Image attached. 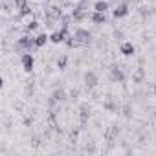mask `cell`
Wrapping results in <instances>:
<instances>
[{"label": "cell", "instance_id": "obj_8", "mask_svg": "<svg viewBox=\"0 0 156 156\" xmlns=\"http://www.w3.org/2000/svg\"><path fill=\"white\" fill-rule=\"evenodd\" d=\"M50 41H51L53 44H59V42H64L66 39H64V33H62L61 30H55V31L50 35Z\"/></svg>", "mask_w": 156, "mask_h": 156}, {"label": "cell", "instance_id": "obj_9", "mask_svg": "<svg viewBox=\"0 0 156 156\" xmlns=\"http://www.w3.org/2000/svg\"><path fill=\"white\" fill-rule=\"evenodd\" d=\"M48 41H50V35H48V33H41V35L35 37V46H37V48H42V46H46Z\"/></svg>", "mask_w": 156, "mask_h": 156}, {"label": "cell", "instance_id": "obj_10", "mask_svg": "<svg viewBox=\"0 0 156 156\" xmlns=\"http://www.w3.org/2000/svg\"><path fill=\"white\" fill-rule=\"evenodd\" d=\"M119 51H121L123 55H132V53H134V44H132V42H123V44L119 46Z\"/></svg>", "mask_w": 156, "mask_h": 156}, {"label": "cell", "instance_id": "obj_5", "mask_svg": "<svg viewBox=\"0 0 156 156\" xmlns=\"http://www.w3.org/2000/svg\"><path fill=\"white\" fill-rule=\"evenodd\" d=\"M110 75H112V79L118 81V83H123L125 81V73H123V70L118 64H112L110 66Z\"/></svg>", "mask_w": 156, "mask_h": 156}, {"label": "cell", "instance_id": "obj_13", "mask_svg": "<svg viewBox=\"0 0 156 156\" xmlns=\"http://www.w3.org/2000/svg\"><path fill=\"white\" fill-rule=\"evenodd\" d=\"M118 136V127H114V125H110L108 129H107V132H105V138L108 140V141H112L114 138Z\"/></svg>", "mask_w": 156, "mask_h": 156}, {"label": "cell", "instance_id": "obj_4", "mask_svg": "<svg viewBox=\"0 0 156 156\" xmlns=\"http://www.w3.org/2000/svg\"><path fill=\"white\" fill-rule=\"evenodd\" d=\"M73 35H75V39H77V41H79V44H81V46H83V44H88V42H90V39H92V33H90V31H87V30H77Z\"/></svg>", "mask_w": 156, "mask_h": 156}, {"label": "cell", "instance_id": "obj_20", "mask_svg": "<svg viewBox=\"0 0 156 156\" xmlns=\"http://www.w3.org/2000/svg\"><path fill=\"white\" fill-rule=\"evenodd\" d=\"M50 4H59V0H48Z\"/></svg>", "mask_w": 156, "mask_h": 156}, {"label": "cell", "instance_id": "obj_1", "mask_svg": "<svg viewBox=\"0 0 156 156\" xmlns=\"http://www.w3.org/2000/svg\"><path fill=\"white\" fill-rule=\"evenodd\" d=\"M33 46H35V39L30 37V35H22V37L17 41V48L22 50V51H30Z\"/></svg>", "mask_w": 156, "mask_h": 156}, {"label": "cell", "instance_id": "obj_14", "mask_svg": "<svg viewBox=\"0 0 156 156\" xmlns=\"http://www.w3.org/2000/svg\"><path fill=\"white\" fill-rule=\"evenodd\" d=\"M107 9H108V2H105V0H98L94 6V11H99V13H105Z\"/></svg>", "mask_w": 156, "mask_h": 156}, {"label": "cell", "instance_id": "obj_2", "mask_svg": "<svg viewBox=\"0 0 156 156\" xmlns=\"http://www.w3.org/2000/svg\"><path fill=\"white\" fill-rule=\"evenodd\" d=\"M35 20H37V19H35V13H33L31 9H30V11H22V13H19V17H17V22L22 24L24 28L30 26V24L35 22Z\"/></svg>", "mask_w": 156, "mask_h": 156}, {"label": "cell", "instance_id": "obj_7", "mask_svg": "<svg viewBox=\"0 0 156 156\" xmlns=\"http://www.w3.org/2000/svg\"><path fill=\"white\" fill-rule=\"evenodd\" d=\"M85 85L88 88H96V85H98V75L94 72H87L85 73Z\"/></svg>", "mask_w": 156, "mask_h": 156}, {"label": "cell", "instance_id": "obj_19", "mask_svg": "<svg viewBox=\"0 0 156 156\" xmlns=\"http://www.w3.org/2000/svg\"><path fill=\"white\" fill-rule=\"evenodd\" d=\"M105 108H107V110H116L118 107H116V105H114V103L108 99V101H105Z\"/></svg>", "mask_w": 156, "mask_h": 156}, {"label": "cell", "instance_id": "obj_11", "mask_svg": "<svg viewBox=\"0 0 156 156\" xmlns=\"http://www.w3.org/2000/svg\"><path fill=\"white\" fill-rule=\"evenodd\" d=\"M15 9H19L20 13L22 11H30V4H28V0H15Z\"/></svg>", "mask_w": 156, "mask_h": 156}, {"label": "cell", "instance_id": "obj_16", "mask_svg": "<svg viewBox=\"0 0 156 156\" xmlns=\"http://www.w3.org/2000/svg\"><path fill=\"white\" fill-rule=\"evenodd\" d=\"M51 99H55V101H62V99H66V92L64 90H55L53 94H51Z\"/></svg>", "mask_w": 156, "mask_h": 156}, {"label": "cell", "instance_id": "obj_18", "mask_svg": "<svg viewBox=\"0 0 156 156\" xmlns=\"http://www.w3.org/2000/svg\"><path fill=\"white\" fill-rule=\"evenodd\" d=\"M37 28H39V22L35 20V22H31L30 26H26V28H24V31H26V33H30V31H33V30H37Z\"/></svg>", "mask_w": 156, "mask_h": 156}, {"label": "cell", "instance_id": "obj_15", "mask_svg": "<svg viewBox=\"0 0 156 156\" xmlns=\"http://www.w3.org/2000/svg\"><path fill=\"white\" fill-rule=\"evenodd\" d=\"M143 75H145V72H143V68H138L134 73H132V81L134 83H141V79H143Z\"/></svg>", "mask_w": 156, "mask_h": 156}, {"label": "cell", "instance_id": "obj_3", "mask_svg": "<svg viewBox=\"0 0 156 156\" xmlns=\"http://www.w3.org/2000/svg\"><path fill=\"white\" fill-rule=\"evenodd\" d=\"M20 62H22V68L26 72H31L33 70V64H35V59H33V55L30 51H24L22 57H20Z\"/></svg>", "mask_w": 156, "mask_h": 156}, {"label": "cell", "instance_id": "obj_17", "mask_svg": "<svg viewBox=\"0 0 156 156\" xmlns=\"http://www.w3.org/2000/svg\"><path fill=\"white\" fill-rule=\"evenodd\" d=\"M66 62H68V57H66V55H61V57L57 59V66H59V70H64V68H66Z\"/></svg>", "mask_w": 156, "mask_h": 156}, {"label": "cell", "instance_id": "obj_12", "mask_svg": "<svg viewBox=\"0 0 156 156\" xmlns=\"http://www.w3.org/2000/svg\"><path fill=\"white\" fill-rule=\"evenodd\" d=\"M92 22H96V24H105V22H107V17H105V13L94 11V15H92Z\"/></svg>", "mask_w": 156, "mask_h": 156}, {"label": "cell", "instance_id": "obj_6", "mask_svg": "<svg viewBox=\"0 0 156 156\" xmlns=\"http://www.w3.org/2000/svg\"><path fill=\"white\" fill-rule=\"evenodd\" d=\"M129 13V4L127 2H123V4H119V6H116L114 8V11H112V15L116 17V19H121V17H125Z\"/></svg>", "mask_w": 156, "mask_h": 156}]
</instances>
